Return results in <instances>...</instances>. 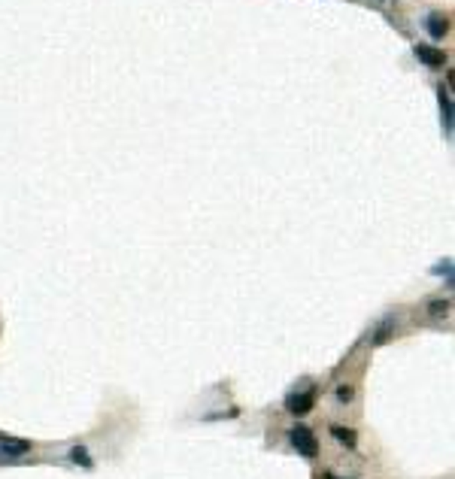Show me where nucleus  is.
I'll list each match as a JSON object with an SVG mask.
<instances>
[{
    "instance_id": "nucleus-4",
    "label": "nucleus",
    "mask_w": 455,
    "mask_h": 479,
    "mask_svg": "<svg viewBox=\"0 0 455 479\" xmlns=\"http://www.w3.org/2000/svg\"><path fill=\"white\" fill-rule=\"evenodd\" d=\"M0 452L18 458V455H28V452H30V443H25V440H13V437H4V434H0Z\"/></svg>"
},
{
    "instance_id": "nucleus-12",
    "label": "nucleus",
    "mask_w": 455,
    "mask_h": 479,
    "mask_svg": "<svg viewBox=\"0 0 455 479\" xmlns=\"http://www.w3.org/2000/svg\"><path fill=\"white\" fill-rule=\"evenodd\" d=\"M325 479H340V476H334V473H328V476H325Z\"/></svg>"
},
{
    "instance_id": "nucleus-6",
    "label": "nucleus",
    "mask_w": 455,
    "mask_h": 479,
    "mask_svg": "<svg viewBox=\"0 0 455 479\" xmlns=\"http://www.w3.org/2000/svg\"><path fill=\"white\" fill-rule=\"evenodd\" d=\"M440 97V109H443V128H447V134L452 137V100H449V91H437Z\"/></svg>"
},
{
    "instance_id": "nucleus-2",
    "label": "nucleus",
    "mask_w": 455,
    "mask_h": 479,
    "mask_svg": "<svg viewBox=\"0 0 455 479\" xmlns=\"http://www.w3.org/2000/svg\"><path fill=\"white\" fill-rule=\"evenodd\" d=\"M316 406V392H301V394H289L286 397V410L295 416H307Z\"/></svg>"
},
{
    "instance_id": "nucleus-9",
    "label": "nucleus",
    "mask_w": 455,
    "mask_h": 479,
    "mask_svg": "<svg viewBox=\"0 0 455 479\" xmlns=\"http://www.w3.org/2000/svg\"><path fill=\"white\" fill-rule=\"evenodd\" d=\"M428 310H431V315H443V313L449 310V301H434Z\"/></svg>"
},
{
    "instance_id": "nucleus-1",
    "label": "nucleus",
    "mask_w": 455,
    "mask_h": 479,
    "mask_svg": "<svg viewBox=\"0 0 455 479\" xmlns=\"http://www.w3.org/2000/svg\"><path fill=\"white\" fill-rule=\"evenodd\" d=\"M291 446H295L303 458H316V452H319L316 434H313L310 428H303V425H298L295 431H291Z\"/></svg>"
},
{
    "instance_id": "nucleus-3",
    "label": "nucleus",
    "mask_w": 455,
    "mask_h": 479,
    "mask_svg": "<svg viewBox=\"0 0 455 479\" xmlns=\"http://www.w3.org/2000/svg\"><path fill=\"white\" fill-rule=\"evenodd\" d=\"M416 58L422 61V64L425 67H443V64H447V55H443L440 52V49H434V46H416Z\"/></svg>"
},
{
    "instance_id": "nucleus-10",
    "label": "nucleus",
    "mask_w": 455,
    "mask_h": 479,
    "mask_svg": "<svg viewBox=\"0 0 455 479\" xmlns=\"http://www.w3.org/2000/svg\"><path fill=\"white\" fill-rule=\"evenodd\" d=\"M337 397H340V401H352V389H349V385H340Z\"/></svg>"
},
{
    "instance_id": "nucleus-5",
    "label": "nucleus",
    "mask_w": 455,
    "mask_h": 479,
    "mask_svg": "<svg viewBox=\"0 0 455 479\" xmlns=\"http://www.w3.org/2000/svg\"><path fill=\"white\" fill-rule=\"evenodd\" d=\"M425 28H428V34H431L434 40H440V37L449 30V18H447V16H440V13H431V16H428V22H425Z\"/></svg>"
},
{
    "instance_id": "nucleus-11",
    "label": "nucleus",
    "mask_w": 455,
    "mask_h": 479,
    "mask_svg": "<svg viewBox=\"0 0 455 479\" xmlns=\"http://www.w3.org/2000/svg\"><path fill=\"white\" fill-rule=\"evenodd\" d=\"M389 331H392L389 325H386V328H380V334H377V343H386V340H389Z\"/></svg>"
},
{
    "instance_id": "nucleus-7",
    "label": "nucleus",
    "mask_w": 455,
    "mask_h": 479,
    "mask_svg": "<svg viewBox=\"0 0 455 479\" xmlns=\"http://www.w3.org/2000/svg\"><path fill=\"white\" fill-rule=\"evenodd\" d=\"M331 434H334V440H337V443H343V446H349V449H352V446H356V431H352V428H331Z\"/></svg>"
},
{
    "instance_id": "nucleus-8",
    "label": "nucleus",
    "mask_w": 455,
    "mask_h": 479,
    "mask_svg": "<svg viewBox=\"0 0 455 479\" xmlns=\"http://www.w3.org/2000/svg\"><path fill=\"white\" fill-rule=\"evenodd\" d=\"M70 458H73L76 464H85V467L91 464V458H88V452H85V449H73V452H70Z\"/></svg>"
}]
</instances>
